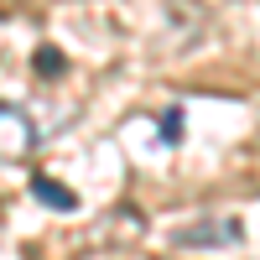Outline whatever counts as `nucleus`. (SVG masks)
Segmentation results:
<instances>
[{
	"label": "nucleus",
	"mask_w": 260,
	"mask_h": 260,
	"mask_svg": "<svg viewBox=\"0 0 260 260\" xmlns=\"http://www.w3.org/2000/svg\"><path fill=\"white\" fill-rule=\"evenodd\" d=\"M240 240H245V224L240 219H203V224H182L177 234H172L177 250H203V245L224 250V245H240Z\"/></svg>",
	"instance_id": "nucleus-1"
},
{
	"label": "nucleus",
	"mask_w": 260,
	"mask_h": 260,
	"mask_svg": "<svg viewBox=\"0 0 260 260\" xmlns=\"http://www.w3.org/2000/svg\"><path fill=\"white\" fill-rule=\"evenodd\" d=\"M0 151L6 156H26L31 151V120L16 104H0Z\"/></svg>",
	"instance_id": "nucleus-2"
},
{
	"label": "nucleus",
	"mask_w": 260,
	"mask_h": 260,
	"mask_svg": "<svg viewBox=\"0 0 260 260\" xmlns=\"http://www.w3.org/2000/svg\"><path fill=\"white\" fill-rule=\"evenodd\" d=\"M156 125H161L167 146H177V141H182V110H177V104H167V110L156 115Z\"/></svg>",
	"instance_id": "nucleus-5"
},
{
	"label": "nucleus",
	"mask_w": 260,
	"mask_h": 260,
	"mask_svg": "<svg viewBox=\"0 0 260 260\" xmlns=\"http://www.w3.org/2000/svg\"><path fill=\"white\" fill-rule=\"evenodd\" d=\"M31 198H37V203H47L52 213H73V208H78V192H73V187H62L57 177H42V172L31 177Z\"/></svg>",
	"instance_id": "nucleus-3"
},
{
	"label": "nucleus",
	"mask_w": 260,
	"mask_h": 260,
	"mask_svg": "<svg viewBox=\"0 0 260 260\" xmlns=\"http://www.w3.org/2000/svg\"><path fill=\"white\" fill-rule=\"evenodd\" d=\"M31 68H37V78H62V68H68V57H62L57 47H37Z\"/></svg>",
	"instance_id": "nucleus-4"
}]
</instances>
